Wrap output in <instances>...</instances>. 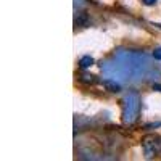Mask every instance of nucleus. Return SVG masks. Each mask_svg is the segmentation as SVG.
Instances as JSON below:
<instances>
[{"instance_id": "f257e3e1", "label": "nucleus", "mask_w": 161, "mask_h": 161, "mask_svg": "<svg viewBox=\"0 0 161 161\" xmlns=\"http://www.w3.org/2000/svg\"><path fill=\"white\" fill-rule=\"evenodd\" d=\"M140 111V100L136 93H129L123 102V119L124 123H134Z\"/></svg>"}, {"instance_id": "f03ea898", "label": "nucleus", "mask_w": 161, "mask_h": 161, "mask_svg": "<svg viewBox=\"0 0 161 161\" xmlns=\"http://www.w3.org/2000/svg\"><path fill=\"white\" fill-rule=\"evenodd\" d=\"M103 87H105L106 90H110V92H119V90H121V86L116 82V80H111V79L103 80Z\"/></svg>"}, {"instance_id": "7ed1b4c3", "label": "nucleus", "mask_w": 161, "mask_h": 161, "mask_svg": "<svg viewBox=\"0 0 161 161\" xmlns=\"http://www.w3.org/2000/svg\"><path fill=\"white\" fill-rule=\"evenodd\" d=\"M92 64H93V58H92V57H89V55L82 57V58H80V61H79V66H80L82 69H87V68H90Z\"/></svg>"}, {"instance_id": "20e7f679", "label": "nucleus", "mask_w": 161, "mask_h": 161, "mask_svg": "<svg viewBox=\"0 0 161 161\" xmlns=\"http://www.w3.org/2000/svg\"><path fill=\"white\" fill-rule=\"evenodd\" d=\"M79 80H80V82H84V84H93V82H95V76H89V74H84V76H80L79 77Z\"/></svg>"}, {"instance_id": "39448f33", "label": "nucleus", "mask_w": 161, "mask_h": 161, "mask_svg": "<svg viewBox=\"0 0 161 161\" xmlns=\"http://www.w3.org/2000/svg\"><path fill=\"white\" fill-rule=\"evenodd\" d=\"M153 58L155 60H161V47H158V48L153 50Z\"/></svg>"}, {"instance_id": "423d86ee", "label": "nucleus", "mask_w": 161, "mask_h": 161, "mask_svg": "<svg viewBox=\"0 0 161 161\" xmlns=\"http://www.w3.org/2000/svg\"><path fill=\"white\" fill-rule=\"evenodd\" d=\"M142 2H143L145 5H155V3H156V0H142Z\"/></svg>"}, {"instance_id": "0eeeda50", "label": "nucleus", "mask_w": 161, "mask_h": 161, "mask_svg": "<svg viewBox=\"0 0 161 161\" xmlns=\"http://www.w3.org/2000/svg\"><path fill=\"white\" fill-rule=\"evenodd\" d=\"M155 89H156V90H159V92H161V86H158V84H156V86H155Z\"/></svg>"}]
</instances>
